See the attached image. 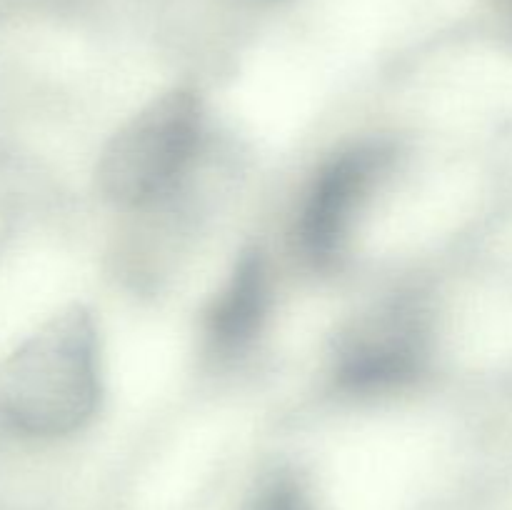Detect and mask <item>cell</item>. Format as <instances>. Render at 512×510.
<instances>
[{"label":"cell","mask_w":512,"mask_h":510,"mask_svg":"<svg viewBox=\"0 0 512 510\" xmlns=\"http://www.w3.org/2000/svg\"><path fill=\"white\" fill-rule=\"evenodd\" d=\"M100 395L98 328L83 305H70L0 363V430L18 438H63L93 420Z\"/></svg>","instance_id":"obj_1"},{"label":"cell","mask_w":512,"mask_h":510,"mask_svg":"<svg viewBox=\"0 0 512 510\" xmlns=\"http://www.w3.org/2000/svg\"><path fill=\"white\" fill-rule=\"evenodd\" d=\"M203 103L190 88L155 95L105 145L98 163L103 195L125 208L150 205L175 188L203 140Z\"/></svg>","instance_id":"obj_2"},{"label":"cell","mask_w":512,"mask_h":510,"mask_svg":"<svg viewBox=\"0 0 512 510\" xmlns=\"http://www.w3.org/2000/svg\"><path fill=\"white\" fill-rule=\"evenodd\" d=\"M428 358V313L418 300L393 298L345 328L335 345L333 378L348 393H390L413 383Z\"/></svg>","instance_id":"obj_3"},{"label":"cell","mask_w":512,"mask_h":510,"mask_svg":"<svg viewBox=\"0 0 512 510\" xmlns=\"http://www.w3.org/2000/svg\"><path fill=\"white\" fill-rule=\"evenodd\" d=\"M390 158L393 153L383 143H360L318 170L298 218L300 253L313 268L333 270L343 260L358 215L378 188Z\"/></svg>","instance_id":"obj_4"},{"label":"cell","mask_w":512,"mask_h":510,"mask_svg":"<svg viewBox=\"0 0 512 510\" xmlns=\"http://www.w3.org/2000/svg\"><path fill=\"white\" fill-rule=\"evenodd\" d=\"M270 310V273L258 253L235 263L205 313V340L215 355H238L263 330Z\"/></svg>","instance_id":"obj_5"},{"label":"cell","mask_w":512,"mask_h":510,"mask_svg":"<svg viewBox=\"0 0 512 510\" xmlns=\"http://www.w3.org/2000/svg\"><path fill=\"white\" fill-rule=\"evenodd\" d=\"M253 510H310V505L293 483H278L255 503Z\"/></svg>","instance_id":"obj_6"}]
</instances>
